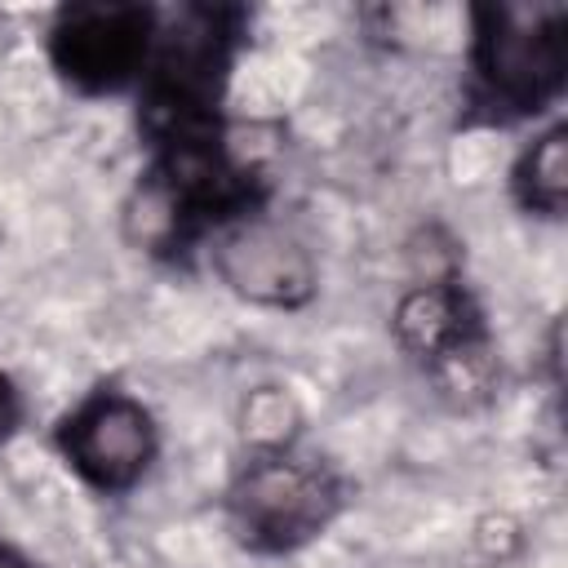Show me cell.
Masks as SVG:
<instances>
[{
  "label": "cell",
  "mask_w": 568,
  "mask_h": 568,
  "mask_svg": "<svg viewBox=\"0 0 568 568\" xmlns=\"http://www.w3.org/2000/svg\"><path fill=\"white\" fill-rule=\"evenodd\" d=\"M466 36V106L488 129H510L546 115L568 84V9L537 4H475Z\"/></svg>",
  "instance_id": "obj_1"
},
{
  "label": "cell",
  "mask_w": 568,
  "mask_h": 568,
  "mask_svg": "<svg viewBox=\"0 0 568 568\" xmlns=\"http://www.w3.org/2000/svg\"><path fill=\"white\" fill-rule=\"evenodd\" d=\"M346 506V484L333 462L288 448L244 453L222 493L231 537L253 555H293L324 537Z\"/></svg>",
  "instance_id": "obj_2"
},
{
  "label": "cell",
  "mask_w": 568,
  "mask_h": 568,
  "mask_svg": "<svg viewBox=\"0 0 568 568\" xmlns=\"http://www.w3.org/2000/svg\"><path fill=\"white\" fill-rule=\"evenodd\" d=\"M155 40V4L71 0L44 31V53L58 80L84 98L138 89Z\"/></svg>",
  "instance_id": "obj_3"
},
{
  "label": "cell",
  "mask_w": 568,
  "mask_h": 568,
  "mask_svg": "<svg viewBox=\"0 0 568 568\" xmlns=\"http://www.w3.org/2000/svg\"><path fill=\"white\" fill-rule=\"evenodd\" d=\"M53 448L84 488L98 497H124L155 466L160 426L138 395L120 386H93L58 417Z\"/></svg>",
  "instance_id": "obj_4"
},
{
  "label": "cell",
  "mask_w": 568,
  "mask_h": 568,
  "mask_svg": "<svg viewBox=\"0 0 568 568\" xmlns=\"http://www.w3.org/2000/svg\"><path fill=\"white\" fill-rule=\"evenodd\" d=\"M204 253L217 284L262 311H302L320 288V271L302 235L271 222L266 213H248L222 226L209 235Z\"/></svg>",
  "instance_id": "obj_5"
},
{
  "label": "cell",
  "mask_w": 568,
  "mask_h": 568,
  "mask_svg": "<svg viewBox=\"0 0 568 568\" xmlns=\"http://www.w3.org/2000/svg\"><path fill=\"white\" fill-rule=\"evenodd\" d=\"M510 200L528 217H564L568 209V124L550 120L510 160Z\"/></svg>",
  "instance_id": "obj_6"
},
{
  "label": "cell",
  "mask_w": 568,
  "mask_h": 568,
  "mask_svg": "<svg viewBox=\"0 0 568 568\" xmlns=\"http://www.w3.org/2000/svg\"><path fill=\"white\" fill-rule=\"evenodd\" d=\"M240 430H244L248 453L288 448V444H297V435H302V413H297V404H293L288 390H280V386H257V390L244 399Z\"/></svg>",
  "instance_id": "obj_7"
},
{
  "label": "cell",
  "mask_w": 568,
  "mask_h": 568,
  "mask_svg": "<svg viewBox=\"0 0 568 568\" xmlns=\"http://www.w3.org/2000/svg\"><path fill=\"white\" fill-rule=\"evenodd\" d=\"M22 417H27V404H22V390L9 373H0V448L22 430Z\"/></svg>",
  "instance_id": "obj_8"
},
{
  "label": "cell",
  "mask_w": 568,
  "mask_h": 568,
  "mask_svg": "<svg viewBox=\"0 0 568 568\" xmlns=\"http://www.w3.org/2000/svg\"><path fill=\"white\" fill-rule=\"evenodd\" d=\"M0 568H36V564H31V559H27L18 546H9V541L0 537Z\"/></svg>",
  "instance_id": "obj_9"
}]
</instances>
